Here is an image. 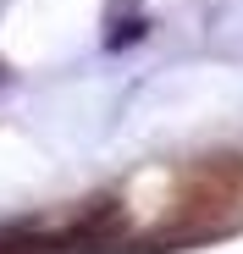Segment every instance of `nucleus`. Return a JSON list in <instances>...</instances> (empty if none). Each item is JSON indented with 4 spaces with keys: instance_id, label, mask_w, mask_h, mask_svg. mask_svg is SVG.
Here are the masks:
<instances>
[{
    "instance_id": "f257e3e1",
    "label": "nucleus",
    "mask_w": 243,
    "mask_h": 254,
    "mask_svg": "<svg viewBox=\"0 0 243 254\" xmlns=\"http://www.w3.org/2000/svg\"><path fill=\"white\" fill-rule=\"evenodd\" d=\"M243 193V160L232 155H216L205 166H193V172L182 177V193L177 204L188 210V216H221V210H232Z\"/></svg>"
}]
</instances>
